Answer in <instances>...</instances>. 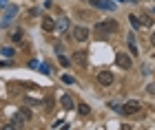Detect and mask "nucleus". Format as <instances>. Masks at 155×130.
Listing matches in <instances>:
<instances>
[{
	"mask_svg": "<svg viewBox=\"0 0 155 130\" xmlns=\"http://www.w3.org/2000/svg\"><path fill=\"white\" fill-rule=\"evenodd\" d=\"M60 104H62L64 110H71V108H73V97H71V95H62V97H60Z\"/></svg>",
	"mask_w": 155,
	"mask_h": 130,
	"instance_id": "obj_11",
	"label": "nucleus"
},
{
	"mask_svg": "<svg viewBox=\"0 0 155 130\" xmlns=\"http://www.w3.org/2000/svg\"><path fill=\"white\" fill-rule=\"evenodd\" d=\"M67 31H69V18L58 16V20H55V33H67Z\"/></svg>",
	"mask_w": 155,
	"mask_h": 130,
	"instance_id": "obj_5",
	"label": "nucleus"
},
{
	"mask_svg": "<svg viewBox=\"0 0 155 130\" xmlns=\"http://www.w3.org/2000/svg\"><path fill=\"white\" fill-rule=\"evenodd\" d=\"M140 110H142V104L135 101V99L126 101V104L122 106V115H135V113H140Z\"/></svg>",
	"mask_w": 155,
	"mask_h": 130,
	"instance_id": "obj_2",
	"label": "nucleus"
},
{
	"mask_svg": "<svg viewBox=\"0 0 155 130\" xmlns=\"http://www.w3.org/2000/svg\"><path fill=\"white\" fill-rule=\"evenodd\" d=\"M129 22H131L133 26H135V29H142V26H144V24H142V20H140V18L135 16V13H131V16H129Z\"/></svg>",
	"mask_w": 155,
	"mask_h": 130,
	"instance_id": "obj_13",
	"label": "nucleus"
},
{
	"mask_svg": "<svg viewBox=\"0 0 155 130\" xmlns=\"http://www.w3.org/2000/svg\"><path fill=\"white\" fill-rule=\"evenodd\" d=\"M29 66H31V68H40V64L36 62V60H31V62H29Z\"/></svg>",
	"mask_w": 155,
	"mask_h": 130,
	"instance_id": "obj_23",
	"label": "nucleus"
},
{
	"mask_svg": "<svg viewBox=\"0 0 155 130\" xmlns=\"http://www.w3.org/2000/svg\"><path fill=\"white\" fill-rule=\"evenodd\" d=\"M129 49H131V55H137V46H135V36L129 33Z\"/></svg>",
	"mask_w": 155,
	"mask_h": 130,
	"instance_id": "obj_14",
	"label": "nucleus"
},
{
	"mask_svg": "<svg viewBox=\"0 0 155 130\" xmlns=\"http://www.w3.org/2000/svg\"><path fill=\"white\" fill-rule=\"evenodd\" d=\"M115 31H117V22H115V20H104V22H97L95 24V33H100V36L115 33Z\"/></svg>",
	"mask_w": 155,
	"mask_h": 130,
	"instance_id": "obj_1",
	"label": "nucleus"
},
{
	"mask_svg": "<svg viewBox=\"0 0 155 130\" xmlns=\"http://www.w3.org/2000/svg\"><path fill=\"white\" fill-rule=\"evenodd\" d=\"M97 82H100L102 86H111L113 84V73L111 71H100L97 73Z\"/></svg>",
	"mask_w": 155,
	"mask_h": 130,
	"instance_id": "obj_7",
	"label": "nucleus"
},
{
	"mask_svg": "<svg viewBox=\"0 0 155 130\" xmlns=\"http://www.w3.org/2000/svg\"><path fill=\"white\" fill-rule=\"evenodd\" d=\"M93 7L97 9H109V11H115V2H109V0H89Z\"/></svg>",
	"mask_w": 155,
	"mask_h": 130,
	"instance_id": "obj_8",
	"label": "nucleus"
},
{
	"mask_svg": "<svg viewBox=\"0 0 155 130\" xmlns=\"http://www.w3.org/2000/svg\"><path fill=\"white\" fill-rule=\"evenodd\" d=\"M42 29H45V31H55V20L45 18V20H42Z\"/></svg>",
	"mask_w": 155,
	"mask_h": 130,
	"instance_id": "obj_12",
	"label": "nucleus"
},
{
	"mask_svg": "<svg viewBox=\"0 0 155 130\" xmlns=\"http://www.w3.org/2000/svg\"><path fill=\"white\" fill-rule=\"evenodd\" d=\"M16 13H18L16 7H9V9H7V13H5V18H2V26L11 24V22H13V18H16Z\"/></svg>",
	"mask_w": 155,
	"mask_h": 130,
	"instance_id": "obj_10",
	"label": "nucleus"
},
{
	"mask_svg": "<svg viewBox=\"0 0 155 130\" xmlns=\"http://www.w3.org/2000/svg\"><path fill=\"white\" fill-rule=\"evenodd\" d=\"M73 62L78 64V66H82V68H87V64H89V57H87V51H73Z\"/></svg>",
	"mask_w": 155,
	"mask_h": 130,
	"instance_id": "obj_4",
	"label": "nucleus"
},
{
	"mask_svg": "<svg viewBox=\"0 0 155 130\" xmlns=\"http://www.w3.org/2000/svg\"><path fill=\"white\" fill-rule=\"evenodd\" d=\"M13 53H16V51H13L11 46H5V49H0V55H5V57H13Z\"/></svg>",
	"mask_w": 155,
	"mask_h": 130,
	"instance_id": "obj_16",
	"label": "nucleus"
},
{
	"mask_svg": "<svg viewBox=\"0 0 155 130\" xmlns=\"http://www.w3.org/2000/svg\"><path fill=\"white\" fill-rule=\"evenodd\" d=\"M20 115H22V117H25L27 121L31 119V110H29V108H20Z\"/></svg>",
	"mask_w": 155,
	"mask_h": 130,
	"instance_id": "obj_21",
	"label": "nucleus"
},
{
	"mask_svg": "<svg viewBox=\"0 0 155 130\" xmlns=\"http://www.w3.org/2000/svg\"><path fill=\"white\" fill-rule=\"evenodd\" d=\"M62 82H64V84H75V77L73 75H62Z\"/></svg>",
	"mask_w": 155,
	"mask_h": 130,
	"instance_id": "obj_20",
	"label": "nucleus"
},
{
	"mask_svg": "<svg viewBox=\"0 0 155 130\" xmlns=\"http://www.w3.org/2000/svg\"><path fill=\"white\" fill-rule=\"evenodd\" d=\"M151 44L155 46V33H153V36H151Z\"/></svg>",
	"mask_w": 155,
	"mask_h": 130,
	"instance_id": "obj_26",
	"label": "nucleus"
},
{
	"mask_svg": "<svg viewBox=\"0 0 155 130\" xmlns=\"http://www.w3.org/2000/svg\"><path fill=\"white\" fill-rule=\"evenodd\" d=\"M0 7H9V2H7V0H0Z\"/></svg>",
	"mask_w": 155,
	"mask_h": 130,
	"instance_id": "obj_24",
	"label": "nucleus"
},
{
	"mask_svg": "<svg viewBox=\"0 0 155 130\" xmlns=\"http://www.w3.org/2000/svg\"><path fill=\"white\" fill-rule=\"evenodd\" d=\"M58 62H60L62 66H71V62H69V60H67L64 55H62V53H58Z\"/></svg>",
	"mask_w": 155,
	"mask_h": 130,
	"instance_id": "obj_18",
	"label": "nucleus"
},
{
	"mask_svg": "<svg viewBox=\"0 0 155 130\" xmlns=\"http://www.w3.org/2000/svg\"><path fill=\"white\" fill-rule=\"evenodd\" d=\"M22 38H25V31H22V29H16V31L11 33V40H13V42H22Z\"/></svg>",
	"mask_w": 155,
	"mask_h": 130,
	"instance_id": "obj_15",
	"label": "nucleus"
},
{
	"mask_svg": "<svg viewBox=\"0 0 155 130\" xmlns=\"http://www.w3.org/2000/svg\"><path fill=\"white\" fill-rule=\"evenodd\" d=\"M153 13H155V9H153Z\"/></svg>",
	"mask_w": 155,
	"mask_h": 130,
	"instance_id": "obj_27",
	"label": "nucleus"
},
{
	"mask_svg": "<svg viewBox=\"0 0 155 130\" xmlns=\"http://www.w3.org/2000/svg\"><path fill=\"white\" fill-rule=\"evenodd\" d=\"M25 121H27V119H25L20 113H18V117L13 119L11 124H5V130H16V128H22V126H25Z\"/></svg>",
	"mask_w": 155,
	"mask_h": 130,
	"instance_id": "obj_9",
	"label": "nucleus"
},
{
	"mask_svg": "<svg viewBox=\"0 0 155 130\" xmlns=\"http://www.w3.org/2000/svg\"><path fill=\"white\" fill-rule=\"evenodd\" d=\"M5 66H9V62H0V68H5Z\"/></svg>",
	"mask_w": 155,
	"mask_h": 130,
	"instance_id": "obj_25",
	"label": "nucleus"
},
{
	"mask_svg": "<svg viewBox=\"0 0 155 130\" xmlns=\"http://www.w3.org/2000/svg\"><path fill=\"white\" fill-rule=\"evenodd\" d=\"M140 20H142V24H144V26H151V24H153V18H151V16H142Z\"/></svg>",
	"mask_w": 155,
	"mask_h": 130,
	"instance_id": "obj_19",
	"label": "nucleus"
},
{
	"mask_svg": "<svg viewBox=\"0 0 155 130\" xmlns=\"http://www.w3.org/2000/svg\"><path fill=\"white\" fill-rule=\"evenodd\" d=\"M40 73L42 75H51V68H49L47 64H40Z\"/></svg>",
	"mask_w": 155,
	"mask_h": 130,
	"instance_id": "obj_22",
	"label": "nucleus"
},
{
	"mask_svg": "<svg viewBox=\"0 0 155 130\" xmlns=\"http://www.w3.org/2000/svg\"><path fill=\"white\" fill-rule=\"evenodd\" d=\"M78 113H80V115H84V117H87V115L91 113V108H89L87 104H80V106H78Z\"/></svg>",
	"mask_w": 155,
	"mask_h": 130,
	"instance_id": "obj_17",
	"label": "nucleus"
},
{
	"mask_svg": "<svg viewBox=\"0 0 155 130\" xmlns=\"http://www.w3.org/2000/svg\"><path fill=\"white\" fill-rule=\"evenodd\" d=\"M73 38L78 40V42H87L89 40V29L87 26H75L73 29Z\"/></svg>",
	"mask_w": 155,
	"mask_h": 130,
	"instance_id": "obj_6",
	"label": "nucleus"
},
{
	"mask_svg": "<svg viewBox=\"0 0 155 130\" xmlns=\"http://www.w3.org/2000/svg\"><path fill=\"white\" fill-rule=\"evenodd\" d=\"M115 62H117L120 68H124V71H129V68L133 66V60H131V55H126V53H117V55H115Z\"/></svg>",
	"mask_w": 155,
	"mask_h": 130,
	"instance_id": "obj_3",
	"label": "nucleus"
}]
</instances>
